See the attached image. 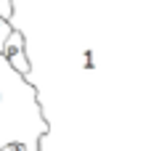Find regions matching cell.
<instances>
[{"label": "cell", "mask_w": 159, "mask_h": 151, "mask_svg": "<svg viewBox=\"0 0 159 151\" xmlns=\"http://www.w3.org/2000/svg\"><path fill=\"white\" fill-rule=\"evenodd\" d=\"M3 58L8 61V66H11L16 74H21V77L29 74V61H27V53H24V37H21V32H16V29L11 32L6 48H3Z\"/></svg>", "instance_id": "obj_1"}, {"label": "cell", "mask_w": 159, "mask_h": 151, "mask_svg": "<svg viewBox=\"0 0 159 151\" xmlns=\"http://www.w3.org/2000/svg\"><path fill=\"white\" fill-rule=\"evenodd\" d=\"M0 19L13 24V0H0Z\"/></svg>", "instance_id": "obj_2"}, {"label": "cell", "mask_w": 159, "mask_h": 151, "mask_svg": "<svg viewBox=\"0 0 159 151\" xmlns=\"http://www.w3.org/2000/svg\"><path fill=\"white\" fill-rule=\"evenodd\" d=\"M0 151H27V143H21V140H13V143H3V149Z\"/></svg>", "instance_id": "obj_3"}]
</instances>
